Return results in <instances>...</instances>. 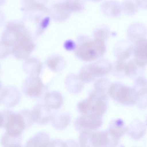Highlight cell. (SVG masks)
I'll use <instances>...</instances> for the list:
<instances>
[{"mask_svg": "<svg viewBox=\"0 0 147 147\" xmlns=\"http://www.w3.org/2000/svg\"><path fill=\"white\" fill-rule=\"evenodd\" d=\"M127 127L121 119H117L111 122L109 130L114 135L120 138L127 133Z\"/></svg>", "mask_w": 147, "mask_h": 147, "instance_id": "26", "label": "cell"}, {"mask_svg": "<svg viewBox=\"0 0 147 147\" xmlns=\"http://www.w3.org/2000/svg\"><path fill=\"white\" fill-rule=\"evenodd\" d=\"M54 8L55 10L56 19L59 21L63 20L68 18L71 12L69 8L67 1L57 3Z\"/></svg>", "mask_w": 147, "mask_h": 147, "instance_id": "27", "label": "cell"}, {"mask_svg": "<svg viewBox=\"0 0 147 147\" xmlns=\"http://www.w3.org/2000/svg\"><path fill=\"white\" fill-rule=\"evenodd\" d=\"M19 27L17 25H9L3 34V43L7 46L13 44L22 35L20 31Z\"/></svg>", "mask_w": 147, "mask_h": 147, "instance_id": "17", "label": "cell"}, {"mask_svg": "<svg viewBox=\"0 0 147 147\" xmlns=\"http://www.w3.org/2000/svg\"><path fill=\"white\" fill-rule=\"evenodd\" d=\"M46 104L50 108L55 109H60L63 103L61 94L58 91L48 92L44 97Z\"/></svg>", "mask_w": 147, "mask_h": 147, "instance_id": "22", "label": "cell"}, {"mask_svg": "<svg viewBox=\"0 0 147 147\" xmlns=\"http://www.w3.org/2000/svg\"><path fill=\"white\" fill-rule=\"evenodd\" d=\"M120 139L113 135L109 130L91 133V147H116Z\"/></svg>", "mask_w": 147, "mask_h": 147, "instance_id": "7", "label": "cell"}, {"mask_svg": "<svg viewBox=\"0 0 147 147\" xmlns=\"http://www.w3.org/2000/svg\"><path fill=\"white\" fill-rule=\"evenodd\" d=\"M146 125L147 126V115L146 117Z\"/></svg>", "mask_w": 147, "mask_h": 147, "instance_id": "36", "label": "cell"}, {"mask_svg": "<svg viewBox=\"0 0 147 147\" xmlns=\"http://www.w3.org/2000/svg\"><path fill=\"white\" fill-rule=\"evenodd\" d=\"M147 32L146 27L142 23H134L127 29V35L131 41L134 43L140 38H145Z\"/></svg>", "mask_w": 147, "mask_h": 147, "instance_id": "15", "label": "cell"}, {"mask_svg": "<svg viewBox=\"0 0 147 147\" xmlns=\"http://www.w3.org/2000/svg\"><path fill=\"white\" fill-rule=\"evenodd\" d=\"M121 5L122 10L129 15L135 14L139 7L136 1L125 0L122 3Z\"/></svg>", "mask_w": 147, "mask_h": 147, "instance_id": "29", "label": "cell"}, {"mask_svg": "<svg viewBox=\"0 0 147 147\" xmlns=\"http://www.w3.org/2000/svg\"><path fill=\"white\" fill-rule=\"evenodd\" d=\"M21 94L18 89L12 86H7L1 88L0 102L8 107H14L20 102Z\"/></svg>", "mask_w": 147, "mask_h": 147, "instance_id": "9", "label": "cell"}, {"mask_svg": "<svg viewBox=\"0 0 147 147\" xmlns=\"http://www.w3.org/2000/svg\"><path fill=\"white\" fill-rule=\"evenodd\" d=\"M70 120V115L66 112H55L52 114L51 121L56 129L62 130L65 127Z\"/></svg>", "mask_w": 147, "mask_h": 147, "instance_id": "20", "label": "cell"}, {"mask_svg": "<svg viewBox=\"0 0 147 147\" xmlns=\"http://www.w3.org/2000/svg\"><path fill=\"white\" fill-rule=\"evenodd\" d=\"M49 147H66V146L65 142L56 139L51 141Z\"/></svg>", "mask_w": 147, "mask_h": 147, "instance_id": "34", "label": "cell"}, {"mask_svg": "<svg viewBox=\"0 0 147 147\" xmlns=\"http://www.w3.org/2000/svg\"><path fill=\"white\" fill-rule=\"evenodd\" d=\"M113 68V65L109 60L101 59L84 65L80 70L78 76L83 83H88L93 81L97 78L107 75Z\"/></svg>", "mask_w": 147, "mask_h": 147, "instance_id": "3", "label": "cell"}, {"mask_svg": "<svg viewBox=\"0 0 147 147\" xmlns=\"http://www.w3.org/2000/svg\"><path fill=\"white\" fill-rule=\"evenodd\" d=\"M82 83L78 76L73 74L68 75L65 81V87L67 90L74 94L78 93L81 91L83 86Z\"/></svg>", "mask_w": 147, "mask_h": 147, "instance_id": "24", "label": "cell"}, {"mask_svg": "<svg viewBox=\"0 0 147 147\" xmlns=\"http://www.w3.org/2000/svg\"><path fill=\"white\" fill-rule=\"evenodd\" d=\"M22 134L6 131L2 136L1 142L3 147H18L21 145Z\"/></svg>", "mask_w": 147, "mask_h": 147, "instance_id": "21", "label": "cell"}, {"mask_svg": "<svg viewBox=\"0 0 147 147\" xmlns=\"http://www.w3.org/2000/svg\"><path fill=\"white\" fill-rule=\"evenodd\" d=\"M102 123L101 117L82 115L76 119L75 125L78 130L82 132L96 130L100 127Z\"/></svg>", "mask_w": 147, "mask_h": 147, "instance_id": "8", "label": "cell"}, {"mask_svg": "<svg viewBox=\"0 0 147 147\" xmlns=\"http://www.w3.org/2000/svg\"><path fill=\"white\" fill-rule=\"evenodd\" d=\"M50 142L49 134L46 132L41 131L28 139L25 147H49Z\"/></svg>", "mask_w": 147, "mask_h": 147, "instance_id": "16", "label": "cell"}, {"mask_svg": "<svg viewBox=\"0 0 147 147\" xmlns=\"http://www.w3.org/2000/svg\"><path fill=\"white\" fill-rule=\"evenodd\" d=\"M137 94L136 104L140 109L147 108V82H141L133 87Z\"/></svg>", "mask_w": 147, "mask_h": 147, "instance_id": "19", "label": "cell"}, {"mask_svg": "<svg viewBox=\"0 0 147 147\" xmlns=\"http://www.w3.org/2000/svg\"><path fill=\"white\" fill-rule=\"evenodd\" d=\"M70 10L72 11H79L84 9L83 3L78 1H67Z\"/></svg>", "mask_w": 147, "mask_h": 147, "instance_id": "33", "label": "cell"}, {"mask_svg": "<svg viewBox=\"0 0 147 147\" xmlns=\"http://www.w3.org/2000/svg\"><path fill=\"white\" fill-rule=\"evenodd\" d=\"M109 34L108 29L103 27L98 28L94 32L95 38L101 39L104 41L108 37Z\"/></svg>", "mask_w": 147, "mask_h": 147, "instance_id": "32", "label": "cell"}, {"mask_svg": "<svg viewBox=\"0 0 147 147\" xmlns=\"http://www.w3.org/2000/svg\"><path fill=\"white\" fill-rule=\"evenodd\" d=\"M18 147H23L22 145H20Z\"/></svg>", "mask_w": 147, "mask_h": 147, "instance_id": "37", "label": "cell"}, {"mask_svg": "<svg viewBox=\"0 0 147 147\" xmlns=\"http://www.w3.org/2000/svg\"><path fill=\"white\" fill-rule=\"evenodd\" d=\"M106 46L105 41L98 38L80 36L75 48V53L80 59L90 61L101 57L105 53Z\"/></svg>", "mask_w": 147, "mask_h": 147, "instance_id": "1", "label": "cell"}, {"mask_svg": "<svg viewBox=\"0 0 147 147\" xmlns=\"http://www.w3.org/2000/svg\"><path fill=\"white\" fill-rule=\"evenodd\" d=\"M13 47V55L19 59L26 58L33 47V44L27 36H23Z\"/></svg>", "mask_w": 147, "mask_h": 147, "instance_id": "12", "label": "cell"}, {"mask_svg": "<svg viewBox=\"0 0 147 147\" xmlns=\"http://www.w3.org/2000/svg\"><path fill=\"white\" fill-rule=\"evenodd\" d=\"M23 93L27 96L38 99L45 97L48 88L39 76H29L24 80L22 85Z\"/></svg>", "mask_w": 147, "mask_h": 147, "instance_id": "6", "label": "cell"}, {"mask_svg": "<svg viewBox=\"0 0 147 147\" xmlns=\"http://www.w3.org/2000/svg\"><path fill=\"white\" fill-rule=\"evenodd\" d=\"M134 43L130 40L123 39L118 41L114 48V54L117 59L125 60L133 53Z\"/></svg>", "mask_w": 147, "mask_h": 147, "instance_id": "13", "label": "cell"}, {"mask_svg": "<svg viewBox=\"0 0 147 147\" xmlns=\"http://www.w3.org/2000/svg\"><path fill=\"white\" fill-rule=\"evenodd\" d=\"M41 62L38 59L32 58L26 60L23 65V69L29 76H39L42 69Z\"/></svg>", "mask_w": 147, "mask_h": 147, "instance_id": "18", "label": "cell"}, {"mask_svg": "<svg viewBox=\"0 0 147 147\" xmlns=\"http://www.w3.org/2000/svg\"><path fill=\"white\" fill-rule=\"evenodd\" d=\"M46 63L48 68L53 71L58 72L64 68L65 62L64 59L59 56H54L49 57Z\"/></svg>", "mask_w": 147, "mask_h": 147, "instance_id": "28", "label": "cell"}, {"mask_svg": "<svg viewBox=\"0 0 147 147\" xmlns=\"http://www.w3.org/2000/svg\"><path fill=\"white\" fill-rule=\"evenodd\" d=\"M65 142L66 147H80L78 143L74 140H69Z\"/></svg>", "mask_w": 147, "mask_h": 147, "instance_id": "35", "label": "cell"}, {"mask_svg": "<svg viewBox=\"0 0 147 147\" xmlns=\"http://www.w3.org/2000/svg\"><path fill=\"white\" fill-rule=\"evenodd\" d=\"M127 134L129 136L134 140H138L145 135L146 131L145 124L138 119L133 120L127 126Z\"/></svg>", "mask_w": 147, "mask_h": 147, "instance_id": "14", "label": "cell"}, {"mask_svg": "<svg viewBox=\"0 0 147 147\" xmlns=\"http://www.w3.org/2000/svg\"><path fill=\"white\" fill-rule=\"evenodd\" d=\"M134 58L141 66L147 65V38H141L134 43Z\"/></svg>", "mask_w": 147, "mask_h": 147, "instance_id": "11", "label": "cell"}, {"mask_svg": "<svg viewBox=\"0 0 147 147\" xmlns=\"http://www.w3.org/2000/svg\"><path fill=\"white\" fill-rule=\"evenodd\" d=\"M107 94L94 89L86 99L78 103V109L82 115L101 117L107 108Z\"/></svg>", "mask_w": 147, "mask_h": 147, "instance_id": "2", "label": "cell"}, {"mask_svg": "<svg viewBox=\"0 0 147 147\" xmlns=\"http://www.w3.org/2000/svg\"><path fill=\"white\" fill-rule=\"evenodd\" d=\"M101 7L104 14L111 17L119 16L122 10L120 3L115 1H105L102 3Z\"/></svg>", "mask_w": 147, "mask_h": 147, "instance_id": "25", "label": "cell"}, {"mask_svg": "<svg viewBox=\"0 0 147 147\" xmlns=\"http://www.w3.org/2000/svg\"><path fill=\"white\" fill-rule=\"evenodd\" d=\"M126 61L125 60L117 59L115 62L114 69L115 74L118 77L125 76V71Z\"/></svg>", "mask_w": 147, "mask_h": 147, "instance_id": "31", "label": "cell"}, {"mask_svg": "<svg viewBox=\"0 0 147 147\" xmlns=\"http://www.w3.org/2000/svg\"><path fill=\"white\" fill-rule=\"evenodd\" d=\"M50 108L46 104L35 105L32 110L34 123L43 125L51 121L52 113Z\"/></svg>", "mask_w": 147, "mask_h": 147, "instance_id": "10", "label": "cell"}, {"mask_svg": "<svg viewBox=\"0 0 147 147\" xmlns=\"http://www.w3.org/2000/svg\"><path fill=\"white\" fill-rule=\"evenodd\" d=\"M139 147L136 146H134V147Z\"/></svg>", "mask_w": 147, "mask_h": 147, "instance_id": "38", "label": "cell"}, {"mask_svg": "<svg viewBox=\"0 0 147 147\" xmlns=\"http://www.w3.org/2000/svg\"><path fill=\"white\" fill-rule=\"evenodd\" d=\"M111 84L108 79L102 78L97 80L94 83V89L100 92L107 94Z\"/></svg>", "mask_w": 147, "mask_h": 147, "instance_id": "30", "label": "cell"}, {"mask_svg": "<svg viewBox=\"0 0 147 147\" xmlns=\"http://www.w3.org/2000/svg\"><path fill=\"white\" fill-rule=\"evenodd\" d=\"M0 127L6 131L13 133L22 134L27 129L23 117L20 111L15 113L9 109H4L0 113Z\"/></svg>", "mask_w": 147, "mask_h": 147, "instance_id": "5", "label": "cell"}, {"mask_svg": "<svg viewBox=\"0 0 147 147\" xmlns=\"http://www.w3.org/2000/svg\"><path fill=\"white\" fill-rule=\"evenodd\" d=\"M145 67L140 65L133 58L126 61L125 71V76L131 78L136 79L142 76L141 75Z\"/></svg>", "mask_w": 147, "mask_h": 147, "instance_id": "23", "label": "cell"}, {"mask_svg": "<svg viewBox=\"0 0 147 147\" xmlns=\"http://www.w3.org/2000/svg\"><path fill=\"white\" fill-rule=\"evenodd\" d=\"M108 93L113 100L123 105L131 106L136 104L137 94L133 87L115 82L111 84Z\"/></svg>", "mask_w": 147, "mask_h": 147, "instance_id": "4", "label": "cell"}]
</instances>
